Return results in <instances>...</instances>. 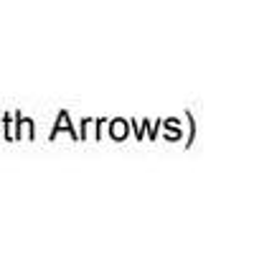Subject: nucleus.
Returning a JSON list of instances; mask_svg holds the SVG:
<instances>
[]
</instances>
